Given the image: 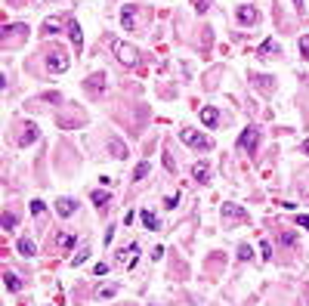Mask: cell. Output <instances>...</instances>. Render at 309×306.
Returning <instances> with one entry per match:
<instances>
[{
  "label": "cell",
  "instance_id": "obj_1",
  "mask_svg": "<svg viewBox=\"0 0 309 306\" xmlns=\"http://www.w3.org/2000/svg\"><path fill=\"white\" fill-rule=\"evenodd\" d=\"M179 139L186 142V146H192V149H201V152H211V149H213V139H211V136L195 133V130H179Z\"/></svg>",
  "mask_w": 309,
  "mask_h": 306
},
{
  "label": "cell",
  "instance_id": "obj_2",
  "mask_svg": "<svg viewBox=\"0 0 309 306\" xmlns=\"http://www.w3.org/2000/svg\"><path fill=\"white\" fill-rule=\"evenodd\" d=\"M257 146H260V130L250 124L247 130H241V136H238V152H247V155H254Z\"/></svg>",
  "mask_w": 309,
  "mask_h": 306
},
{
  "label": "cell",
  "instance_id": "obj_3",
  "mask_svg": "<svg viewBox=\"0 0 309 306\" xmlns=\"http://www.w3.org/2000/svg\"><path fill=\"white\" fill-rule=\"evenodd\" d=\"M220 217H223V223H247V210L241 207V204H232V201H226L220 207Z\"/></svg>",
  "mask_w": 309,
  "mask_h": 306
},
{
  "label": "cell",
  "instance_id": "obj_4",
  "mask_svg": "<svg viewBox=\"0 0 309 306\" xmlns=\"http://www.w3.org/2000/svg\"><path fill=\"white\" fill-rule=\"evenodd\" d=\"M112 50H114V56H118V62L121 65H136V47H130V44H124V40H114V44H112Z\"/></svg>",
  "mask_w": 309,
  "mask_h": 306
},
{
  "label": "cell",
  "instance_id": "obj_5",
  "mask_svg": "<svg viewBox=\"0 0 309 306\" xmlns=\"http://www.w3.org/2000/svg\"><path fill=\"white\" fill-rule=\"evenodd\" d=\"M105 152H108V158H114V161H127V158H130L127 142H124V139H118V136H108Z\"/></svg>",
  "mask_w": 309,
  "mask_h": 306
},
{
  "label": "cell",
  "instance_id": "obj_6",
  "mask_svg": "<svg viewBox=\"0 0 309 306\" xmlns=\"http://www.w3.org/2000/svg\"><path fill=\"white\" fill-rule=\"evenodd\" d=\"M68 65H71V59L62 53V50H53V53L47 56V68L53 74H62V71H68Z\"/></svg>",
  "mask_w": 309,
  "mask_h": 306
},
{
  "label": "cell",
  "instance_id": "obj_7",
  "mask_svg": "<svg viewBox=\"0 0 309 306\" xmlns=\"http://www.w3.org/2000/svg\"><path fill=\"white\" fill-rule=\"evenodd\" d=\"M139 6H133V3H127L121 10V25H124V31H136V22H139Z\"/></svg>",
  "mask_w": 309,
  "mask_h": 306
},
{
  "label": "cell",
  "instance_id": "obj_8",
  "mask_svg": "<svg viewBox=\"0 0 309 306\" xmlns=\"http://www.w3.org/2000/svg\"><path fill=\"white\" fill-rule=\"evenodd\" d=\"M198 118H201L204 127H216V124H220V108H216V105H204L201 112H198Z\"/></svg>",
  "mask_w": 309,
  "mask_h": 306
},
{
  "label": "cell",
  "instance_id": "obj_9",
  "mask_svg": "<svg viewBox=\"0 0 309 306\" xmlns=\"http://www.w3.org/2000/svg\"><path fill=\"white\" fill-rule=\"evenodd\" d=\"M257 56H260V59H278L281 56V47L275 44V40H263L260 50H257Z\"/></svg>",
  "mask_w": 309,
  "mask_h": 306
},
{
  "label": "cell",
  "instance_id": "obj_10",
  "mask_svg": "<svg viewBox=\"0 0 309 306\" xmlns=\"http://www.w3.org/2000/svg\"><path fill=\"white\" fill-rule=\"evenodd\" d=\"M235 16H238V22H241V25H257V22H260V13H257L254 6H238V13H235Z\"/></svg>",
  "mask_w": 309,
  "mask_h": 306
},
{
  "label": "cell",
  "instance_id": "obj_11",
  "mask_svg": "<svg viewBox=\"0 0 309 306\" xmlns=\"http://www.w3.org/2000/svg\"><path fill=\"white\" fill-rule=\"evenodd\" d=\"M136 257H139V244H136V241H133V244H127V251H121V254H118V260H121L127 269L133 266V263H136Z\"/></svg>",
  "mask_w": 309,
  "mask_h": 306
},
{
  "label": "cell",
  "instance_id": "obj_12",
  "mask_svg": "<svg viewBox=\"0 0 309 306\" xmlns=\"http://www.w3.org/2000/svg\"><path fill=\"white\" fill-rule=\"evenodd\" d=\"M68 37H71V44H74V53H81V50H83V34H81V25L78 22H68Z\"/></svg>",
  "mask_w": 309,
  "mask_h": 306
},
{
  "label": "cell",
  "instance_id": "obj_13",
  "mask_svg": "<svg viewBox=\"0 0 309 306\" xmlns=\"http://www.w3.org/2000/svg\"><path fill=\"white\" fill-rule=\"evenodd\" d=\"M74 210H78V201H71V198H59V201H56V214H59V217H71Z\"/></svg>",
  "mask_w": 309,
  "mask_h": 306
},
{
  "label": "cell",
  "instance_id": "obj_14",
  "mask_svg": "<svg viewBox=\"0 0 309 306\" xmlns=\"http://www.w3.org/2000/svg\"><path fill=\"white\" fill-rule=\"evenodd\" d=\"M139 220H143V226L148 229V232H158V229H161V220H158V214H152V210H143Z\"/></svg>",
  "mask_w": 309,
  "mask_h": 306
},
{
  "label": "cell",
  "instance_id": "obj_15",
  "mask_svg": "<svg viewBox=\"0 0 309 306\" xmlns=\"http://www.w3.org/2000/svg\"><path fill=\"white\" fill-rule=\"evenodd\" d=\"M34 139H37V124H25L22 136H19V146H31Z\"/></svg>",
  "mask_w": 309,
  "mask_h": 306
},
{
  "label": "cell",
  "instance_id": "obj_16",
  "mask_svg": "<svg viewBox=\"0 0 309 306\" xmlns=\"http://www.w3.org/2000/svg\"><path fill=\"white\" fill-rule=\"evenodd\" d=\"M192 176H195L198 183H207V180H211V167H207L204 161H195V167H192Z\"/></svg>",
  "mask_w": 309,
  "mask_h": 306
},
{
  "label": "cell",
  "instance_id": "obj_17",
  "mask_svg": "<svg viewBox=\"0 0 309 306\" xmlns=\"http://www.w3.org/2000/svg\"><path fill=\"white\" fill-rule=\"evenodd\" d=\"M102 87H105V74L99 71V74H90L87 78V90L90 93H102Z\"/></svg>",
  "mask_w": 309,
  "mask_h": 306
},
{
  "label": "cell",
  "instance_id": "obj_18",
  "mask_svg": "<svg viewBox=\"0 0 309 306\" xmlns=\"http://www.w3.org/2000/svg\"><path fill=\"white\" fill-rule=\"evenodd\" d=\"M118 291H121V285H102L96 291V300H112V297H118Z\"/></svg>",
  "mask_w": 309,
  "mask_h": 306
},
{
  "label": "cell",
  "instance_id": "obj_19",
  "mask_svg": "<svg viewBox=\"0 0 309 306\" xmlns=\"http://www.w3.org/2000/svg\"><path fill=\"white\" fill-rule=\"evenodd\" d=\"M19 254H22V257H34V254H37L34 241H31V238H22V241H19Z\"/></svg>",
  "mask_w": 309,
  "mask_h": 306
},
{
  "label": "cell",
  "instance_id": "obj_20",
  "mask_svg": "<svg viewBox=\"0 0 309 306\" xmlns=\"http://www.w3.org/2000/svg\"><path fill=\"white\" fill-rule=\"evenodd\" d=\"M90 198H93V204H96V207H105V204H108V201H112V195H108L105 189H102V192H99V189H96L93 195H90Z\"/></svg>",
  "mask_w": 309,
  "mask_h": 306
},
{
  "label": "cell",
  "instance_id": "obj_21",
  "mask_svg": "<svg viewBox=\"0 0 309 306\" xmlns=\"http://www.w3.org/2000/svg\"><path fill=\"white\" fill-rule=\"evenodd\" d=\"M87 257H90V248H81V251L71 257V266H83V263H87Z\"/></svg>",
  "mask_w": 309,
  "mask_h": 306
},
{
  "label": "cell",
  "instance_id": "obj_22",
  "mask_svg": "<svg viewBox=\"0 0 309 306\" xmlns=\"http://www.w3.org/2000/svg\"><path fill=\"white\" fill-rule=\"evenodd\" d=\"M6 288H10V291H22V278L13 275V272H6Z\"/></svg>",
  "mask_w": 309,
  "mask_h": 306
},
{
  "label": "cell",
  "instance_id": "obj_23",
  "mask_svg": "<svg viewBox=\"0 0 309 306\" xmlns=\"http://www.w3.org/2000/svg\"><path fill=\"white\" fill-rule=\"evenodd\" d=\"M148 170H152V164H148V161H143V164L136 167V173H133V180H146V176H148Z\"/></svg>",
  "mask_w": 309,
  "mask_h": 306
},
{
  "label": "cell",
  "instance_id": "obj_24",
  "mask_svg": "<svg viewBox=\"0 0 309 306\" xmlns=\"http://www.w3.org/2000/svg\"><path fill=\"white\" fill-rule=\"evenodd\" d=\"M177 204H179V192H173V195H167V198H164V210H173Z\"/></svg>",
  "mask_w": 309,
  "mask_h": 306
},
{
  "label": "cell",
  "instance_id": "obj_25",
  "mask_svg": "<svg viewBox=\"0 0 309 306\" xmlns=\"http://www.w3.org/2000/svg\"><path fill=\"white\" fill-rule=\"evenodd\" d=\"M59 31V19H47L44 22V34H56Z\"/></svg>",
  "mask_w": 309,
  "mask_h": 306
},
{
  "label": "cell",
  "instance_id": "obj_26",
  "mask_svg": "<svg viewBox=\"0 0 309 306\" xmlns=\"http://www.w3.org/2000/svg\"><path fill=\"white\" fill-rule=\"evenodd\" d=\"M44 210H47V204L40 201V198H34V201H31V214H34V217H40Z\"/></svg>",
  "mask_w": 309,
  "mask_h": 306
},
{
  "label": "cell",
  "instance_id": "obj_27",
  "mask_svg": "<svg viewBox=\"0 0 309 306\" xmlns=\"http://www.w3.org/2000/svg\"><path fill=\"white\" fill-rule=\"evenodd\" d=\"M300 56L309 62V34H306V37H300Z\"/></svg>",
  "mask_w": 309,
  "mask_h": 306
},
{
  "label": "cell",
  "instance_id": "obj_28",
  "mask_svg": "<svg viewBox=\"0 0 309 306\" xmlns=\"http://www.w3.org/2000/svg\"><path fill=\"white\" fill-rule=\"evenodd\" d=\"M74 241H78L74 235H59V248H74Z\"/></svg>",
  "mask_w": 309,
  "mask_h": 306
},
{
  "label": "cell",
  "instance_id": "obj_29",
  "mask_svg": "<svg viewBox=\"0 0 309 306\" xmlns=\"http://www.w3.org/2000/svg\"><path fill=\"white\" fill-rule=\"evenodd\" d=\"M192 6H195V13H207L211 10V0H195Z\"/></svg>",
  "mask_w": 309,
  "mask_h": 306
},
{
  "label": "cell",
  "instance_id": "obj_30",
  "mask_svg": "<svg viewBox=\"0 0 309 306\" xmlns=\"http://www.w3.org/2000/svg\"><path fill=\"white\" fill-rule=\"evenodd\" d=\"M250 257H254V251H250L247 244H241V248H238V260H250Z\"/></svg>",
  "mask_w": 309,
  "mask_h": 306
},
{
  "label": "cell",
  "instance_id": "obj_31",
  "mask_svg": "<svg viewBox=\"0 0 309 306\" xmlns=\"http://www.w3.org/2000/svg\"><path fill=\"white\" fill-rule=\"evenodd\" d=\"M0 223H3V229H13V226H16V217L10 214V210H6V214H3V220H0Z\"/></svg>",
  "mask_w": 309,
  "mask_h": 306
},
{
  "label": "cell",
  "instance_id": "obj_32",
  "mask_svg": "<svg viewBox=\"0 0 309 306\" xmlns=\"http://www.w3.org/2000/svg\"><path fill=\"white\" fill-rule=\"evenodd\" d=\"M254 81H257V87H260V90H272L275 87V84H269L272 78H254Z\"/></svg>",
  "mask_w": 309,
  "mask_h": 306
},
{
  "label": "cell",
  "instance_id": "obj_33",
  "mask_svg": "<svg viewBox=\"0 0 309 306\" xmlns=\"http://www.w3.org/2000/svg\"><path fill=\"white\" fill-rule=\"evenodd\" d=\"M105 272H108L105 263H96V266H93V275H96V278H99V275H105Z\"/></svg>",
  "mask_w": 309,
  "mask_h": 306
},
{
  "label": "cell",
  "instance_id": "obj_34",
  "mask_svg": "<svg viewBox=\"0 0 309 306\" xmlns=\"http://www.w3.org/2000/svg\"><path fill=\"white\" fill-rule=\"evenodd\" d=\"M260 251H263V257H266V260L272 257V248H269V241H260Z\"/></svg>",
  "mask_w": 309,
  "mask_h": 306
},
{
  "label": "cell",
  "instance_id": "obj_35",
  "mask_svg": "<svg viewBox=\"0 0 309 306\" xmlns=\"http://www.w3.org/2000/svg\"><path fill=\"white\" fill-rule=\"evenodd\" d=\"M297 226H303L306 232H309V217H306V214H300V217H297Z\"/></svg>",
  "mask_w": 309,
  "mask_h": 306
},
{
  "label": "cell",
  "instance_id": "obj_36",
  "mask_svg": "<svg viewBox=\"0 0 309 306\" xmlns=\"http://www.w3.org/2000/svg\"><path fill=\"white\" fill-rule=\"evenodd\" d=\"M281 241H285V244H294L297 238H294V232H281Z\"/></svg>",
  "mask_w": 309,
  "mask_h": 306
},
{
  "label": "cell",
  "instance_id": "obj_37",
  "mask_svg": "<svg viewBox=\"0 0 309 306\" xmlns=\"http://www.w3.org/2000/svg\"><path fill=\"white\" fill-rule=\"evenodd\" d=\"M300 152H303V155H309V139H303V142H300Z\"/></svg>",
  "mask_w": 309,
  "mask_h": 306
},
{
  "label": "cell",
  "instance_id": "obj_38",
  "mask_svg": "<svg viewBox=\"0 0 309 306\" xmlns=\"http://www.w3.org/2000/svg\"><path fill=\"white\" fill-rule=\"evenodd\" d=\"M294 3H297V10H300V6H303V0H294Z\"/></svg>",
  "mask_w": 309,
  "mask_h": 306
},
{
  "label": "cell",
  "instance_id": "obj_39",
  "mask_svg": "<svg viewBox=\"0 0 309 306\" xmlns=\"http://www.w3.org/2000/svg\"><path fill=\"white\" fill-rule=\"evenodd\" d=\"M148 306H158V303H148Z\"/></svg>",
  "mask_w": 309,
  "mask_h": 306
}]
</instances>
